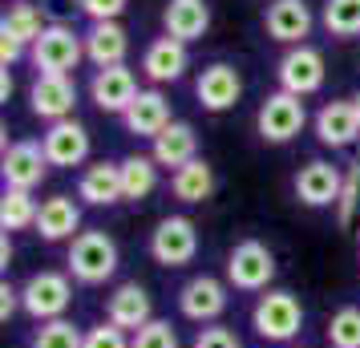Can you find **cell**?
Wrapping results in <instances>:
<instances>
[{
  "label": "cell",
  "mask_w": 360,
  "mask_h": 348,
  "mask_svg": "<svg viewBox=\"0 0 360 348\" xmlns=\"http://www.w3.org/2000/svg\"><path fill=\"white\" fill-rule=\"evenodd\" d=\"M328 348H360V308L348 304L328 320Z\"/></svg>",
  "instance_id": "32"
},
{
  "label": "cell",
  "mask_w": 360,
  "mask_h": 348,
  "mask_svg": "<svg viewBox=\"0 0 360 348\" xmlns=\"http://www.w3.org/2000/svg\"><path fill=\"white\" fill-rule=\"evenodd\" d=\"M170 191H174V199L179 202H207L214 195L211 162L195 158V162H186L182 170H174V174H170Z\"/></svg>",
  "instance_id": "27"
},
{
  "label": "cell",
  "mask_w": 360,
  "mask_h": 348,
  "mask_svg": "<svg viewBox=\"0 0 360 348\" xmlns=\"http://www.w3.org/2000/svg\"><path fill=\"white\" fill-rule=\"evenodd\" d=\"M13 264V239H8V231H4V239H0V267Z\"/></svg>",
  "instance_id": "40"
},
{
  "label": "cell",
  "mask_w": 360,
  "mask_h": 348,
  "mask_svg": "<svg viewBox=\"0 0 360 348\" xmlns=\"http://www.w3.org/2000/svg\"><path fill=\"white\" fill-rule=\"evenodd\" d=\"M37 235L45 243H65L82 235V207L69 199V195H53L41 202V215H37Z\"/></svg>",
  "instance_id": "19"
},
{
  "label": "cell",
  "mask_w": 360,
  "mask_h": 348,
  "mask_svg": "<svg viewBox=\"0 0 360 348\" xmlns=\"http://www.w3.org/2000/svg\"><path fill=\"white\" fill-rule=\"evenodd\" d=\"M37 215H41V207H37L33 191H13V186H4V195H0V227L13 235V231H25V227H37Z\"/></svg>",
  "instance_id": "28"
},
{
  "label": "cell",
  "mask_w": 360,
  "mask_h": 348,
  "mask_svg": "<svg viewBox=\"0 0 360 348\" xmlns=\"http://www.w3.org/2000/svg\"><path fill=\"white\" fill-rule=\"evenodd\" d=\"M227 283L214 280V276H191V280L179 288V312L191 320V324H214L219 316L227 312Z\"/></svg>",
  "instance_id": "8"
},
{
  "label": "cell",
  "mask_w": 360,
  "mask_h": 348,
  "mask_svg": "<svg viewBox=\"0 0 360 348\" xmlns=\"http://www.w3.org/2000/svg\"><path fill=\"white\" fill-rule=\"evenodd\" d=\"M85 348H134V336L110 320H101L98 328H85Z\"/></svg>",
  "instance_id": "35"
},
{
  "label": "cell",
  "mask_w": 360,
  "mask_h": 348,
  "mask_svg": "<svg viewBox=\"0 0 360 348\" xmlns=\"http://www.w3.org/2000/svg\"><path fill=\"white\" fill-rule=\"evenodd\" d=\"M352 105H356V114H360V89H356V98H352Z\"/></svg>",
  "instance_id": "42"
},
{
  "label": "cell",
  "mask_w": 360,
  "mask_h": 348,
  "mask_svg": "<svg viewBox=\"0 0 360 348\" xmlns=\"http://www.w3.org/2000/svg\"><path fill=\"white\" fill-rule=\"evenodd\" d=\"M29 348H85V332L73 324V320H49V324H41L33 332V340Z\"/></svg>",
  "instance_id": "30"
},
{
  "label": "cell",
  "mask_w": 360,
  "mask_h": 348,
  "mask_svg": "<svg viewBox=\"0 0 360 348\" xmlns=\"http://www.w3.org/2000/svg\"><path fill=\"white\" fill-rule=\"evenodd\" d=\"M198 105L202 110H211V114H223V110H231L235 101H239V94H243V82H239V73L231 65H223V61H214V65H207L202 73H198Z\"/></svg>",
  "instance_id": "18"
},
{
  "label": "cell",
  "mask_w": 360,
  "mask_h": 348,
  "mask_svg": "<svg viewBox=\"0 0 360 348\" xmlns=\"http://www.w3.org/2000/svg\"><path fill=\"white\" fill-rule=\"evenodd\" d=\"M77 4H82V13L94 20V25H98V20H117L126 13V0H77Z\"/></svg>",
  "instance_id": "37"
},
{
  "label": "cell",
  "mask_w": 360,
  "mask_h": 348,
  "mask_svg": "<svg viewBox=\"0 0 360 348\" xmlns=\"http://www.w3.org/2000/svg\"><path fill=\"white\" fill-rule=\"evenodd\" d=\"M295 199L311 207V211H320V207H336L344 195V174L336 170L332 162L324 158H311L308 166H300V174H295Z\"/></svg>",
  "instance_id": "10"
},
{
  "label": "cell",
  "mask_w": 360,
  "mask_h": 348,
  "mask_svg": "<svg viewBox=\"0 0 360 348\" xmlns=\"http://www.w3.org/2000/svg\"><path fill=\"white\" fill-rule=\"evenodd\" d=\"M49 170V158H45V146L41 142H13L4 150V162H0V174H4V186L13 191H33L41 186Z\"/></svg>",
  "instance_id": "13"
},
{
  "label": "cell",
  "mask_w": 360,
  "mask_h": 348,
  "mask_svg": "<svg viewBox=\"0 0 360 348\" xmlns=\"http://www.w3.org/2000/svg\"><path fill=\"white\" fill-rule=\"evenodd\" d=\"M45 29H49V25H45V17H41V8H37V4H13V8L4 13V20H0V33L17 37L20 45H29V49L41 41Z\"/></svg>",
  "instance_id": "29"
},
{
  "label": "cell",
  "mask_w": 360,
  "mask_h": 348,
  "mask_svg": "<svg viewBox=\"0 0 360 348\" xmlns=\"http://www.w3.org/2000/svg\"><path fill=\"white\" fill-rule=\"evenodd\" d=\"M267 37L279 45H304V37L311 33V8L308 0H276L267 4Z\"/></svg>",
  "instance_id": "17"
},
{
  "label": "cell",
  "mask_w": 360,
  "mask_h": 348,
  "mask_svg": "<svg viewBox=\"0 0 360 348\" xmlns=\"http://www.w3.org/2000/svg\"><path fill=\"white\" fill-rule=\"evenodd\" d=\"M69 304H73V276H61V271H37L20 288V312L37 324L61 320Z\"/></svg>",
  "instance_id": "2"
},
{
  "label": "cell",
  "mask_w": 360,
  "mask_h": 348,
  "mask_svg": "<svg viewBox=\"0 0 360 348\" xmlns=\"http://www.w3.org/2000/svg\"><path fill=\"white\" fill-rule=\"evenodd\" d=\"M279 89H288L295 98H308L324 85V53L311 49V45H292V49L279 57Z\"/></svg>",
  "instance_id": "9"
},
{
  "label": "cell",
  "mask_w": 360,
  "mask_h": 348,
  "mask_svg": "<svg viewBox=\"0 0 360 348\" xmlns=\"http://www.w3.org/2000/svg\"><path fill=\"white\" fill-rule=\"evenodd\" d=\"M69 276L85 288H98L117 271V243L105 231H82L77 239H69Z\"/></svg>",
  "instance_id": "1"
},
{
  "label": "cell",
  "mask_w": 360,
  "mask_h": 348,
  "mask_svg": "<svg viewBox=\"0 0 360 348\" xmlns=\"http://www.w3.org/2000/svg\"><path fill=\"white\" fill-rule=\"evenodd\" d=\"M126 49H130V37L117 20H98L89 33H85V57L98 69L110 65H126Z\"/></svg>",
  "instance_id": "25"
},
{
  "label": "cell",
  "mask_w": 360,
  "mask_h": 348,
  "mask_svg": "<svg viewBox=\"0 0 360 348\" xmlns=\"http://www.w3.org/2000/svg\"><path fill=\"white\" fill-rule=\"evenodd\" d=\"M198 158V134L191 122H170L158 138H154V162L166 170H182L186 162Z\"/></svg>",
  "instance_id": "24"
},
{
  "label": "cell",
  "mask_w": 360,
  "mask_h": 348,
  "mask_svg": "<svg viewBox=\"0 0 360 348\" xmlns=\"http://www.w3.org/2000/svg\"><path fill=\"white\" fill-rule=\"evenodd\" d=\"M134 348H179V332L170 320H150L146 328L134 332Z\"/></svg>",
  "instance_id": "34"
},
{
  "label": "cell",
  "mask_w": 360,
  "mask_h": 348,
  "mask_svg": "<svg viewBox=\"0 0 360 348\" xmlns=\"http://www.w3.org/2000/svg\"><path fill=\"white\" fill-rule=\"evenodd\" d=\"M304 122H308V110H304V101L295 98V94H288V89H279V94H271V98L259 105L255 130H259L263 142H271V146H283V142L300 138Z\"/></svg>",
  "instance_id": "7"
},
{
  "label": "cell",
  "mask_w": 360,
  "mask_h": 348,
  "mask_svg": "<svg viewBox=\"0 0 360 348\" xmlns=\"http://www.w3.org/2000/svg\"><path fill=\"white\" fill-rule=\"evenodd\" d=\"M105 320L117 324L122 332H130V336L138 328H146L150 320H154L150 292L142 288V283H122V288H114V296L105 299Z\"/></svg>",
  "instance_id": "15"
},
{
  "label": "cell",
  "mask_w": 360,
  "mask_h": 348,
  "mask_svg": "<svg viewBox=\"0 0 360 348\" xmlns=\"http://www.w3.org/2000/svg\"><path fill=\"white\" fill-rule=\"evenodd\" d=\"M8 98H13V73L4 69V73H0V101H8Z\"/></svg>",
  "instance_id": "41"
},
{
  "label": "cell",
  "mask_w": 360,
  "mask_h": 348,
  "mask_svg": "<svg viewBox=\"0 0 360 348\" xmlns=\"http://www.w3.org/2000/svg\"><path fill=\"white\" fill-rule=\"evenodd\" d=\"M29 105L49 126L53 122H65V117H73V105H77V85L65 73H37L33 89H29Z\"/></svg>",
  "instance_id": "11"
},
{
  "label": "cell",
  "mask_w": 360,
  "mask_h": 348,
  "mask_svg": "<svg viewBox=\"0 0 360 348\" xmlns=\"http://www.w3.org/2000/svg\"><path fill=\"white\" fill-rule=\"evenodd\" d=\"M191 348H243L239 344V336L231 328H223V324H207V328H198L195 344Z\"/></svg>",
  "instance_id": "36"
},
{
  "label": "cell",
  "mask_w": 360,
  "mask_h": 348,
  "mask_svg": "<svg viewBox=\"0 0 360 348\" xmlns=\"http://www.w3.org/2000/svg\"><path fill=\"white\" fill-rule=\"evenodd\" d=\"M29 57H33L37 73H65L69 77L77 69V61L85 57V37L69 25H49L41 33V41L29 49Z\"/></svg>",
  "instance_id": "6"
},
{
  "label": "cell",
  "mask_w": 360,
  "mask_h": 348,
  "mask_svg": "<svg viewBox=\"0 0 360 348\" xmlns=\"http://www.w3.org/2000/svg\"><path fill=\"white\" fill-rule=\"evenodd\" d=\"M324 29L332 37H360V0H328L324 4Z\"/></svg>",
  "instance_id": "31"
},
{
  "label": "cell",
  "mask_w": 360,
  "mask_h": 348,
  "mask_svg": "<svg viewBox=\"0 0 360 348\" xmlns=\"http://www.w3.org/2000/svg\"><path fill=\"white\" fill-rule=\"evenodd\" d=\"M191 65V53L182 41L174 37H158V41H150L146 53H142V73H146L150 82H179L182 73Z\"/></svg>",
  "instance_id": "21"
},
{
  "label": "cell",
  "mask_w": 360,
  "mask_h": 348,
  "mask_svg": "<svg viewBox=\"0 0 360 348\" xmlns=\"http://www.w3.org/2000/svg\"><path fill=\"white\" fill-rule=\"evenodd\" d=\"M41 146H45L49 166H82L89 158V130L77 117H65V122H53L45 130Z\"/></svg>",
  "instance_id": "14"
},
{
  "label": "cell",
  "mask_w": 360,
  "mask_h": 348,
  "mask_svg": "<svg viewBox=\"0 0 360 348\" xmlns=\"http://www.w3.org/2000/svg\"><path fill=\"white\" fill-rule=\"evenodd\" d=\"M251 328L255 336L263 340H271V344H288L300 336L304 328V308H300V299L292 292H267V296L255 299V308H251Z\"/></svg>",
  "instance_id": "3"
},
{
  "label": "cell",
  "mask_w": 360,
  "mask_h": 348,
  "mask_svg": "<svg viewBox=\"0 0 360 348\" xmlns=\"http://www.w3.org/2000/svg\"><path fill=\"white\" fill-rule=\"evenodd\" d=\"M17 308H20V292L17 288H8V283H0V320L8 324V320L17 316Z\"/></svg>",
  "instance_id": "38"
},
{
  "label": "cell",
  "mask_w": 360,
  "mask_h": 348,
  "mask_svg": "<svg viewBox=\"0 0 360 348\" xmlns=\"http://www.w3.org/2000/svg\"><path fill=\"white\" fill-rule=\"evenodd\" d=\"M25 49H29V45H20L17 37L0 33V61H4V69L13 65V61H20V57H25Z\"/></svg>",
  "instance_id": "39"
},
{
  "label": "cell",
  "mask_w": 360,
  "mask_h": 348,
  "mask_svg": "<svg viewBox=\"0 0 360 348\" xmlns=\"http://www.w3.org/2000/svg\"><path fill=\"white\" fill-rule=\"evenodd\" d=\"M162 25H166V37L191 45L211 29V8H207V0H166Z\"/></svg>",
  "instance_id": "23"
},
{
  "label": "cell",
  "mask_w": 360,
  "mask_h": 348,
  "mask_svg": "<svg viewBox=\"0 0 360 348\" xmlns=\"http://www.w3.org/2000/svg\"><path fill=\"white\" fill-rule=\"evenodd\" d=\"M77 199L89 202V207H114L122 202V166L117 162H94L82 170L77 179Z\"/></svg>",
  "instance_id": "22"
},
{
  "label": "cell",
  "mask_w": 360,
  "mask_h": 348,
  "mask_svg": "<svg viewBox=\"0 0 360 348\" xmlns=\"http://www.w3.org/2000/svg\"><path fill=\"white\" fill-rule=\"evenodd\" d=\"M138 94H142L138 89V77L126 65L98 69L94 82H89V98H94V105H98L101 114H126Z\"/></svg>",
  "instance_id": "12"
},
{
  "label": "cell",
  "mask_w": 360,
  "mask_h": 348,
  "mask_svg": "<svg viewBox=\"0 0 360 348\" xmlns=\"http://www.w3.org/2000/svg\"><path fill=\"white\" fill-rule=\"evenodd\" d=\"M276 280V255L259 239L235 243L227 255V283L235 292H267V283Z\"/></svg>",
  "instance_id": "4"
},
{
  "label": "cell",
  "mask_w": 360,
  "mask_h": 348,
  "mask_svg": "<svg viewBox=\"0 0 360 348\" xmlns=\"http://www.w3.org/2000/svg\"><path fill=\"white\" fill-rule=\"evenodd\" d=\"M122 122H126V130H130L134 138H150V142H154L174 117H170V101H166L158 89H142V94L134 98V105L122 114Z\"/></svg>",
  "instance_id": "20"
},
{
  "label": "cell",
  "mask_w": 360,
  "mask_h": 348,
  "mask_svg": "<svg viewBox=\"0 0 360 348\" xmlns=\"http://www.w3.org/2000/svg\"><path fill=\"white\" fill-rule=\"evenodd\" d=\"M150 255L162 267H186L198 255V227L186 215H166L150 231Z\"/></svg>",
  "instance_id": "5"
},
{
  "label": "cell",
  "mask_w": 360,
  "mask_h": 348,
  "mask_svg": "<svg viewBox=\"0 0 360 348\" xmlns=\"http://www.w3.org/2000/svg\"><path fill=\"white\" fill-rule=\"evenodd\" d=\"M316 138L332 150H344V146L356 142L360 114H356V105H352V98L348 101L336 98V101H328V105H320V114H316Z\"/></svg>",
  "instance_id": "16"
},
{
  "label": "cell",
  "mask_w": 360,
  "mask_h": 348,
  "mask_svg": "<svg viewBox=\"0 0 360 348\" xmlns=\"http://www.w3.org/2000/svg\"><path fill=\"white\" fill-rule=\"evenodd\" d=\"M117 166H122V195L130 202H142L158 191V162H154V154H130Z\"/></svg>",
  "instance_id": "26"
},
{
  "label": "cell",
  "mask_w": 360,
  "mask_h": 348,
  "mask_svg": "<svg viewBox=\"0 0 360 348\" xmlns=\"http://www.w3.org/2000/svg\"><path fill=\"white\" fill-rule=\"evenodd\" d=\"M356 219H360V162L344 174V195H340V202H336V223H340L344 231H348Z\"/></svg>",
  "instance_id": "33"
}]
</instances>
